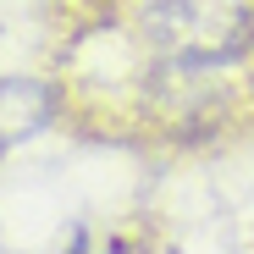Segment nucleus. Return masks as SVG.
<instances>
[{
    "mask_svg": "<svg viewBox=\"0 0 254 254\" xmlns=\"http://www.w3.org/2000/svg\"><path fill=\"white\" fill-rule=\"evenodd\" d=\"M61 100L105 133H216L254 116V0H61Z\"/></svg>",
    "mask_w": 254,
    "mask_h": 254,
    "instance_id": "f257e3e1",
    "label": "nucleus"
}]
</instances>
